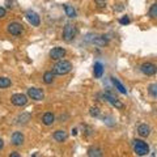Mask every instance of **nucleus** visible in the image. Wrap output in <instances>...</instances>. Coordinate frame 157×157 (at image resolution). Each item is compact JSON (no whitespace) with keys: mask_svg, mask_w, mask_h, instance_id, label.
Here are the masks:
<instances>
[{"mask_svg":"<svg viewBox=\"0 0 157 157\" xmlns=\"http://www.w3.org/2000/svg\"><path fill=\"white\" fill-rule=\"evenodd\" d=\"M72 70V64H71V62H68V60H63V59H60L55 66L52 67V72H54V75H67L68 72H71Z\"/></svg>","mask_w":157,"mask_h":157,"instance_id":"f257e3e1","label":"nucleus"},{"mask_svg":"<svg viewBox=\"0 0 157 157\" xmlns=\"http://www.w3.org/2000/svg\"><path fill=\"white\" fill-rule=\"evenodd\" d=\"M134 152L137 156H145L149 153V145L144 140L135 139L134 140Z\"/></svg>","mask_w":157,"mask_h":157,"instance_id":"f03ea898","label":"nucleus"},{"mask_svg":"<svg viewBox=\"0 0 157 157\" xmlns=\"http://www.w3.org/2000/svg\"><path fill=\"white\" fill-rule=\"evenodd\" d=\"M76 36V28L72 25V24H67L63 29V34H62V38L64 39L66 42H71L73 38Z\"/></svg>","mask_w":157,"mask_h":157,"instance_id":"7ed1b4c3","label":"nucleus"},{"mask_svg":"<svg viewBox=\"0 0 157 157\" xmlns=\"http://www.w3.org/2000/svg\"><path fill=\"white\" fill-rule=\"evenodd\" d=\"M11 101L14 106H18V107L25 106L28 104V96L22 94V93H16V94H13L11 97Z\"/></svg>","mask_w":157,"mask_h":157,"instance_id":"20e7f679","label":"nucleus"},{"mask_svg":"<svg viewBox=\"0 0 157 157\" xmlns=\"http://www.w3.org/2000/svg\"><path fill=\"white\" fill-rule=\"evenodd\" d=\"M28 96L30 97L32 100H36V101H42L43 98H45V94H43L42 89H38V88H29Z\"/></svg>","mask_w":157,"mask_h":157,"instance_id":"39448f33","label":"nucleus"},{"mask_svg":"<svg viewBox=\"0 0 157 157\" xmlns=\"http://www.w3.org/2000/svg\"><path fill=\"white\" fill-rule=\"evenodd\" d=\"M104 98L107 101V102H110V104L113 105V106H115L117 109H123V104L118 100V98L115 97V96H113L110 92H106L105 94H104Z\"/></svg>","mask_w":157,"mask_h":157,"instance_id":"423d86ee","label":"nucleus"},{"mask_svg":"<svg viewBox=\"0 0 157 157\" xmlns=\"http://www.w3.org/2000/svg\"><path fill=\"white\" fill-rule=\"evenodd\" d=\"M140 70L147 76H153L157 71V67L153 64V63H144V64H141Z\"/></svg>","mask_w":157,"mask_h":157,"instance_id":"0eeeda50","label":"nucleus"},{"mask_svg":"<svg viewBox=\"0 0 157 157\" xmlns=\"http://www.w3.org/2000/svg\"><path fill=\"white\" fill-rule=\"evenodd\" d=\"M66 56V50L63 47H54L50 51V58L54 60H60Z\"/></svg>","mask_w":157,"mask_h":157,"instance_id":"6e6552de","label":"nucleus"},{"mask_svg":"<svg viewBox=\"0 0 157 157\" xmlns=\"http://www.w3.org/2000/svg\"><path fill=\"white\" fill-rule=\"evenodd\" d=\"M26 20L29 21V24H32L33 26H39V24H41V18H39V16L34 11H28L26 12Z\"/></svg>","mask_w":157,"mask_h":157,"instance_id":"1a4fd4ad","label":"nucleus"},{"mask_svg":"<svg viewBox=\"0 0 157 157\" xmlns=\"http://www.w3.org/2000/svg\"><path fill=\"white\" fill-rule=\"evenodd\" d=\"M24 28L20 22H11L8 24V32L12 34V36H20L22 33Z\"/></svg>","mask_w":157,"mask_h":157,"instance_id":"9d476101","label":"nucleus"},{"mask_svg":"<svg viewBox=\"0 0 157 157\" xmlns=\"http://www.w3.org/2000/svg\"><path fill=\"white\" fill-rule=\"evenodd\" d=\"M52 137H54V140H55V141H58V143H63V141L67 140L68 134H67L64 130H58V131L54 132Z\"/></svg>","mask_w":157,"mask_h":157,"instance_id":"9b49d317","label":"nucleus"},{"mask_svg":"<svg viewBox=\"0 0 157 157\" xmlns=\"http://www.w3.org/2000/svg\"><path fill=\"white\" fill-rule=\"evenodd\" d=\"M11 141H12V144H13V145H16V147L21 145V144L24 143V135L21 134V132H18V131L13 132V134H12V137H11Z\"/></svg>","mask_w":157,"mask_h":157,"instance_id":"f8f14e48","label":"nucleus"},{"mask_svg":"<svg viewBox=\"0 0 157 157\" xmlns=\"http://www.w3.org/2000/svg\"><path fill=\"white\" fill-rule=\"evenodd\" d=\"M137 134H139L141 137L149 136V134H151V127L148 124H145V123L140 124L139 127H137Z\"/></svg>","mask_w":157,"mask_h":157,"instance_id":"ddd939ff","label":"nucleus"},{"mask_svg":"<svg viewBox=\"0 0 157 157\" xmlns=\"http://www.w3.org/2000/svg\"><path fill=\"white\" fill-rule=\"evenodd\" d=\"M111 81H113V84H114V86H115V89H118V92L119 93H122V94H127V89L124 88V85L122 84V82L118 80L117 77H114L113 76L111 77Z\"/></svg>","mask_w":157,"mask_h":157,"instance_id":"4468645a","label":"nucleus"},{"mask_svg":"<svg viewBox=\"0 0 157 157\" xmlns=\"http://www.w3.org/2000/svg\"><path fill=\"white\" fill-rule=\"evenodd\" d=\"M93 72H94V77L97 78L102 77V75H104V66H102V63L96 62L94 66H93Z\"/></svg>","mask_w":157,"mask_h":157,"instance_id":"2eb2a0df","label":"nucleus"},{"mask_svg":"<svg viewBox=\"0 0 157 157\" xmlns=\"http://www.w3.org/2000/svg\"><path fill=\"white\" fill-rule=\"evenodd\" d=\"M54 121H55V117H54L52 113H46V114H43V117H42V123L46 126L52 124Z\"/></svg>","mask_w":157,"mask_h":157,"instance_id":"dca6fc26","label":"nucleus"},{"mask_svg":"<svg viewBox=\"0 0 157 157\" xmlns=\"http://www.w3.org/2000/svg\"><path fill=\"white\" fill-rule=\"evenodd\" d=\"M30 118H32V115L29 114V113H24V114H21V115L17 118V123L25 124V123H28V122L30 121Z\"/></svg>","mask_w":157,"mask_h":157,"instance_id":"f3484780","label":"nucleus"},{"mask_svg":"<svg viewBox=\"0 0 157 157\" xmlns=\"http://www.w3.org/2000/svg\"><path fill=\"white\" fill-rule=\"evenodd\" d=\"M64 11H66V14L70 18H75L76 17V11H75V8H73V7L66 4V6H64Z\"/></svg>","mask_w":157,"mask_h":157,"instance_id":"a211bd4d","label":"nucleus"},{"mask_svg":"<svg viewBox=\"0 0 157 157\" xmlns=\"http://www.w3.org/2000/svg\"><path fill=\"white\" fill-rule=\"evenodd\" d=\"M54 72L52 71H47L45 72V75H43V81L46 82V84H51V82L54 81Z\"/></svg>","mask_w":157,"mask_h":157,"instance_id":"6ab92c4d","label":"nucleus"},{"mask_svg":"<svg viewBox=\"0 0 157 157\" xmlns=\"http://www.w3.org/2000/svg\"><path fill=\"white\" fill-rule=\"evenodd\" d=\"M88 156H90V157H100V156H102V151L100 149V148H89V151H88Z\"/></svg>","mask_w":157,"mask_h":157,"instance_id":"aec40b11","label":"nucleus"},{"mask_svg":"<svg viewBox=\"0 0 157 157\" xmlns=\"http://www.w3.org/2000/svg\"><path fill=\"white\" fill-rule=\"evenodd\" d=\"M11 86V80L7 77H0V88H8Z\"/></svg>","mask_w":157,"mask_h":157,"instance_id":"412c9836","label":"nucleus"},{"mask_svg":"<svg viewBox=\"0 0 157 157\" xmlns=\"http://www.w3.org/2000/svg\"><path fill=\"white\" fill-rule=\"evenodd\" d=\"M149 16L152 17V18H156L157 17V4L156 3H153L151 6V9H149Z\"/></svg>","mask_w":157,"mask_h":157,"instance_id":"4be33fe9","label":"nucleus"},{"mask_svg":"<svg viewBox=\"0 0 157 157\" xmlns=\"http://www.w3.org/2000/svg\"><path fill=\"white\" fill-rule=\"evenodd\" d=\"M148 92H149V94H151L152 97H157V84H152V85H149Z\"/></svg>","mask_w":157,"mask_h":157,"instance_id":"5701e85b","label":"nucleus"},{"mask_svg":"<svg viewBox=\"0 0 157 157\" xmlns=\"http://www.w3.org/2000/svg\"><path fill=\"white\" fill-rule=\"evenodd\" d=\"M89 114L92 117H98V115H100V109H98V107H92L90 111H89Z\"/></svg>","mask_w":157,"mask_h":157,"instance_id":"b1692460","label":"nucleus"},{"mask_svg":"<svg viewBox=\"0 0 157 157\" xmlns=\"http://www.w3.org/2000/svg\"><path fill=\"white\" fill-rule=\"evenodd\" d=\"M119 22L122 24V25H128V24H130V18H128V16H123V17L119 20Z\"/></svg>","mask_w":157,"mask_h":157,"instance_id":"393cba45","label":"nucleus"},{"mask_svg":"<svg viewBox=\"0 0 157 157\" xmlns=\"http://www.w3.org/2000/svg\"><path fill=\"white\" fill-rule=\"evenodd\" d=\"M94 2L97 3V6H98V7H101V8L106 7V0H94Z\"/></svg>","mask_w":157,"mask_h":157,"instance_id":"a878e982","label":"nucleus"},{"mask_svg":"<svg viewBox=\"0 0 157 157\" xmlns=\"http://www.w3.org/2000/svg\"><path fill=\"white\" fill-rule=\"evenodd\" d=\"M3 17H6V9L0 7V18H3Z\"/></svg>","mask_w":157,"mask_h":157,"instance_id":"bb28decb","label":"nucleus"},{"mask_svg":"<svg viewBox=\"0 0 157 157\" xmlns=\"http://www.w3.org/2000/svg\"><path fill=\"white\" fill-rule=\"evenodd\" d=\"M3 147H4V141H3V139H0V151L3 149Z\"/></svg>","mask_w":157,"mask_h":157,"instance_id":"cd10ccee","label":"nucleus"},{"mask_svg":"<svg viewBox=\"0 0 157 157\" xmlns=\"http://www.w3.org/2000/svg\"><path fill=\"white\" fill-rule=\"evenodd\" d=\"M11 157H18V153H16V152H13V153H11Z\"/></svg>","mask_w":157,"mask_h":157,"instance_id":"c85d7f7f","label":"nucleus"},{"mask_svg":"<svg viewBox=\"0 0 157 157\" xmlns=\"http://www.w3.org/2000/svg\"><path fill=\"white\" fill-rule=\"evenodd\" d=\"M76 134H77V130L73 128V130H72V135H76Z\"/></svg>","mask_w":157,"mask_h":157,"instance_id":"c756f323","label":"nucleus"}]
</instances>
